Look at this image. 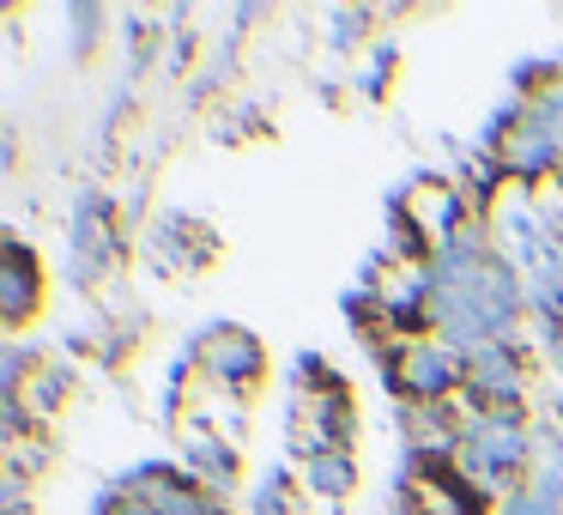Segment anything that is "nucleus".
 I'll list each match as a JSON object with an SVG mask.
<instances>
[]
</instances>
